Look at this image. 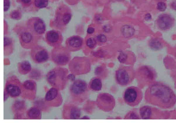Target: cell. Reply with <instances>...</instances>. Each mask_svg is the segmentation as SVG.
<instances>
[{
	"instance_id": "obj_1",
	"label": "cell",
	"mask_w": 176,
	"mask_h": 123,
	"mask_svg": "<svg viewBox=\"0 0 176 123\" xmlns=\"http://www.w3.org/2000/svg\"><path fill=\"white\" fill-rule=\"evenodd\" d=\"M146 97L150 103L164 108H171L176 102L174 91L167 86L161 83L151 85L146 91Z\"/></svg>"
},
{
	"instance_id": "obj_2",
	"label": "cell",
	"mask_w": 176,
	"mask_h": 123,
	"mask_svg": "<svg viewBox=\"0 0 176 123\" xmlns=\"http://www.w3.org/2000/svg\"><path fill=\"white\" fill-rule=\"evenodd\" d=\"M68 73L67 69L56 67L49 71L46 76V79L51 86L62 91L67 85Z\"/></svg>"
},
{
	"instance_id": "obj_3",
	"label": "cell",
	"mask_w": 176,
	"mask_h": 123,
	"mask_svg": "<svg viewBox=\"0 0 176 123\" xmlns=\"http://www.w3.org/2000/svg\"><path fill=\"white\" fill-rule=\"evenodd\" d=\"M15 31L18 37L20 44L25 49H31L36 46L40 39L34 35L25 24L17 25Z\"/></svg>"
},
{
	"instance_id": "obj_4",
	"label": "cell",
	"mask_w": 176,
	"mask_h": 123,
	"mask_svg": "<svg viewBox=\"0 0 176 123\" xmlns=\"http://www.w3.org/2000/svg\"><path fill=\"white\" fill-rule=\"evenodd\" d=\"M70 93L72 101L75 102H81L85 99L88 94V88L84 81L77 80L71 85Z\"/></svg>"
},
{
	"instance_id": "obj_5",
	"label": "cell",
	"mask_w": 176,
	"mask_h": 123,
	"mask_svg": "<svg viewBox=\"0 0 176 123\" xmlns=\"http://www.w3.org/2000/svg\"><path fill=\"white\" fill-rule=\"evenodd\" d=\"M50 58L54 63L59 66H64L70 61V51L66 47L60 45L54 47L51 51Z\"/></svg>"
},
{
	"instance_id": "obj_6",
	"label": "cell",
	"mask_w": 176,
	"mask_h": 123,
	"mask_svg": "<svg viewBox=\"0 0 176 123\" xmlns=\"http://www.w3.org/2000/svg\"><path fill=\"white\" fill-rule=\"evenodd\" d=\"M72 15L66 8H60L57 10L53 21L54 27L56 30L63 31L71 21Z\"/></svg>"
},
{
	"instance_id": "obj_7",
	"label": "cell",
	"mask_w": 176,
	"mask_h": 123,
	"mask_svg": "<svg viewBox=\"0 0 176 123\" xmlns=\"http://www.w3.org/2000/svg\"><path fill=\"white\" fill-rule=\"evenodd\" d=\"M25 25L34 35L40 38H41L45 32V23L39 17H31L26 22Z\"/></svg>"
},
{
	"instance_id": "obj_8",
	"label": "cell",
	"mask_w": 176,
	"mask_h": 123,
	"mask_svg": "<svg viewBox=\"0 0 176 123\" xmlns=\"http://www.w3.org/2000/svg\"><path fill=\"white\" fill-rule=\"evenodd\" d=\"M22 84L17 76H11L8 77L6 82L4 90L11 98H17L21 95Z\"/></svg>"
},
{
	"instance_id": "obj_9",
	"label": "cell",
	"mask_w": 176,
	"mask_h": 123,
	"mask_svg": "<svg viewBox=\"0 0 176 123\" xmlns=\"http://www.w3.org/2000/svg\"><path fill=\"white\" fill-rule=\"evenodd\" d=\"M142 98V93L141 90L135 87H128L123 94L124 101L131 106H135L139 104Z\"/></svg>"
},
{
	"instance_id": "obj_10",
	"label": "cell",
	"mask_w": 176,
	"mask_h": 123,
	"mask_svg": "<svg viewBox=\"0 0 176 123\" xmlns=\"http://www.w3.org/2000/svg\"><path fill=\"white\" fill-rule=\"evenodd\" d=\"M30 56L34 63L37 64H42L48 61L50 54L46 48L41 46L37 45L31 49Z\"/></svg>"
},
{
	"instance_id": "obj_11",
	"label": "cell",
	"mask_w": 176,
	"mask_h": 123,
	"mask_svg": "<svg viewBox=\"0 0 176 123\" xmlns=\"http://www.w3.org/2000/svg\"><path fill=\"white\" fill-rule=\"evenodd\" d=\"M45 101L48 107H57L62 104L63 99L60 91L52 87L46 93Z\"/></svg>"
},
{
	"instance_id": "obj_12",
	"label": "cell",
	"mask_w": 176,
	"mask_h": 123,
	"mask_svg": "<svg viewBox=\"0 0 176 123\" xmlns=\"http://www.w3.org/2000/svg\"><path fill=\"white\" fill-rule=\"evenodd\" d=\"M37 84L33 80H27L22 84V98L25 100L32 101L36 98Z\"/></svg>"
},
{
	"instance_id": "obj_13",
	"label": "cell",
	"mask_w": 176,
	"mask_h": 123,
	"mask_svg": "<svg viewBox=\"0 0 176 123\" xmlns=\"http://www.w3.org/2000/svg\"><path fill=\"white\" fill-rule=\"evenodd\" d=\"M134 76V71L130 68H121L118 69L115 74V78L118 84L126 86L131 82Z\"/></svg>"
},
{
	"instance_id": "obj_14",
	"label": "cell",
	"mask_w": 176,
	"mask_h": 123,
	"mask_svg": "<svg viewBox=\"0 0 176 123\" xmlns=\"http://www.w3.org/2000/svg\"><path fill=\"white\" fill-rule=\"evenodd\" d=\"M45 41L50 46L55 47L61 45L63 40L62 34L57 30H52L45 33Z\"/></svg>"
},
{
	"instance_id": "obj_15",
	"label": "cell",
	"mask_w": 176,
	"mask_h": 123,
	"mask_svg": "<svg viewBox=\"0 0 176 123\" xmlns=\"http://www.w3.org/2000/svg\"><path fill=\"white\" fill-rule=\"evenodd\" d=\"M97 102L98 106L101 109L105 111L112 110L115 105L114 98L108 93L100 94L98 97Z\"/></svg>"
},
{
	"instance_id": "obj_16",
	"label": "cell",
	"mask_w": 176,
	"mask_h": 123,
	"mask_svg": "<svg viewBox=\"0 0 176 123\" xmlns=\"http://www.w3.org/2000/svg\"><path fill=\"white\" fill-rule=\"evenodd\" d=\"M80 111L76 105L71 103H66L63 106L62 117L64 119H78L80 116Z\"/></svg>"
},
{
	"instance_id": "obj_17",
	"label": "cell",
	"mask_w": 176,
	"mask_h": 123,
	"mask_svg": "<svg viewBox=\"0 0 176 123\" xmlns=\"http://www.w3.org/2000/svg\"><path fill=\"white\" fill-rule=\"evenodd\" d=\"M11 109L14 114V119H25L26 118L25 114L27 111V106L23 100H16L13 103Z\"/></svg>"
},
{
	"instance_id": "obj_18",
	"label": "cell",
	"mask_w": 176,
	"mask_h": 123,
	"mask_svg": "<svg viewBox=\"0 0 176 123\" xmlns=\"http://www.w3.org/2000/svg\"><path fill=\"white\" fill-rule=\"evenodd\" d=\"M174 20L173 17L168 14L160 15L157 20L158 27L162 31L170 29L174 24Z\"/></svg>"
},
{
	"instance_id": "obj_19",
	"label": "cell",
	"mask_w": 176,
	"mask_h": 123,
	"mask_svg": "<svg viewBox=\"0 0 176 123\" xmlns=\"http://www.w3.org/2000/svg\"><path fill=\"white\" fill-rule=\"evenodd\" d=\"M68 67L71 72L75 75H80L86 72L84 65L80 58H74L70 63Z\"/></svg>"
},
{
	"instance_id": "obj_20",
	"label": "cell",
	"mask_w": 176,
	"mask_h": 123,
	"mask_svg": "<svg viewBox=\"0 0 176 123\" xmlns=\"http://www.w3.org/2000/svg\"><path fill=\"white\" fill-rule=\"evenodd\" d=\"M82 44V39L78 36L69 37L65 42L66 47L70 51L79 50L81 47Z\"/></svg>"
},
{
	"instance_id": "obj_21",
	"label": "cell",
	"mask_w": 176,
	"mask_h": 123,
	"mask_svg": "<svg viewBox=\"0 0 176 123\" xmlns=\"http://www.w3.org/2000/svg\"><path fill=\"white\" fill-rule=\"evenodd\" d=\"M14 43L10 37L5 36L4 38V53L5 56H10L14 51Z\"/></svg>"
},
{
	"instance_id": "obj_22",
	"label": "cell",
	"mask_w": 176,
	"mask_h": 123,
	"mask_svg": "<svg viewBox=\"0 0 176 123\" xmlns=\"http://www.w3.org/2000/svg\"><path fill=\"white\" fill-rule=\"evenodd\" d=\"M25 115L26 118L28 119L40 120L41 118V110L34 106L26 111Z\"/></svg>"
},
{
	"instance_id": "obj_23",
	"label": "cell",
	"mask_w": 176,
	"mask_h": 123,
	"mask_svg": "<svg viewBox=\"0 0 176 123\" xmlns=\"http://www.w3.org/2000/svg\"><path fill=\"white\" fill-rule=\"evenodd\" d=\"M17 68L18 73L22 75H26L29 73L32 70L31 64L27 61H24L19 62Z\"/></svg>"
},
{
	"instance_id": "obj_24",
	"label": "cell",
	"mask_w": 176,
	"mask_h": 123,
	"mask_svg": "<svg viewBox=\"0 0 176 123\" xmlns=\"http://www.w3.org/2000/svg\"><path fill=\"white\" fill-rule=\"evenodd\" d=\"M91 89L95 91H99L102 89V84L101 80L99 78L92 79L89 84Z\"/></svg>"
},
{
	"instance_id": "obj_25",
	"label": "cell",
	"mask_w": 176,
	"mask_h": 123,
	"mask_svg": "<svg viewBox=\"0 0 176 123\" xmlns=\"http://www.w3.org/2000/svg\"><path fill=\"white\" fill-rule=\"evenodd\" d=\"M121 32L125 38H129L134 35L135 30L131 26L126 25L123 26L122 27Z\"/></svg>"
},
{
	"instance_id": "obj_26",
	"label": "cell",
	"mask_w": 176,
	"mask_h": 123,
	"mask_svg": "<svg viewBox=\"0 0 176 123\" xmlns=\"http://www.w3.org/2000/svg\"><path fill=\"white\" fill-rule=\"evenodd\" d=\"M42 76L43 73L42 71L36 68L32 69L29 75V78L34 81L39 80L42 78Z\"/></svg>"
},
{
	"instance_id": "obj_27",
	"label": "cell",
	"mask_w": 176,
	"mask_h": 123,
	"mask_svg": "<svg viewBox=\"0 0 176 123\" xmlns=\"http://www.w3.org/2000/svg\"><path fill=\"white\" fill-rule=\"evenodd\" d=\"M140 115L143 119H148L151 118L152 110L151 108L148 106H143L140 109Z\"/></svg>"
},
{
	"instance_id": "obj_28",
	"label": "cell",
	"mask_w": 176,
	"mask_h": 123,
	"mask_svg": "<svg viewBox=\"0 0 176 123\" xmlns=\"http://www.w3.org/2000/svg\"><path fill=\"white\" fill-rule=\"evenodd\" d=\"M149 46L151 49L155 50H159L162 48L163 44L162 43L157 39H153L149 42Z\"/></svg>"
},
{
	"instance_id": "obj_29",
	"label": "cell",
	"mask_w": 176,
	"mask_h": 123,
	"mask_svg": "<svg viewBox=\"0 0 176 123\" xmlns=\"http://www.w3.org/2000/svg\"><path fill=\"white\" fill-rule=\"evenodd\" d=\"M34 106L38 107L41 111H47L48 110V106L46 105L45 100L44 101L42 100H37L34 102Z\"/></svg>"
},
{
	"instance_id": "obj_30",
	"label": "cell",
	"mask_w": 176,
	"mask_h": 123,
	"mask_svg": "<svg viewBox=\"0 0 176 123\" xmlns=\"http://www.w3.org/2000/svg\"><path fill=\"white\" fill-rule=\"evenodd\" d=\"M48 0H34V5L37 8H46L48 6Z\"/></svg>"
},
{
	"instance_id": "obj_31",
	"label": "cell",
	"mask_w": 176,
	"mask_h": 123,
	"mask_svg": "<svg viewBox=\"0 0 176 123\" xmlns=\"http://www.w3.org/2000/svg\"><path fill=\"white\" fill-rule=\"evenodd\" d=\"M22 17V13L18 10H13L10 14V18L16 20H18L21 19Z\"/></svg>"
},
{
	"instance_id": "obj_32",
	"label": "cell",
	"mask_w": 176,
	"mask_h": 123,
	"mask_svg": "<svg viewBox=\"0 0 176 123\" xmlns=\"http://www.w3.org/2000/svg\"><path fill=\"white\" fill-rule=\"evenodd\" d=\"M126 119H139V117L137 114L134 111H131L128 113L125 117Z\"/></svg>"
},
{
	"instance_id": "obj_33",
	"label": "cell",
	"mask_w": 176,
	"mask_h": 123,
	"mask_svg": "<svg viewBox=\"0 0 176 123\" xmlns=\"http://www.w3.org/2000/svg\"><path fill=\"white\" fill-rule=\"evenodd\" d=\"M96 44V40L93 38L88 39L86 41V45L89 48H93Z\"/></svg>"
},
{
	"instance_id": "obj_34",
	"label": "cell",
	"mask_w": 176,
	"mask_h": 123,
	"mask_svg": "<svg viewBox=\"0 0 176 123\" xmlns=\"http://www.w3.org/2000/svg\"><path fill=\"white\" fill-rule=\"evenodd\" d=\"M127 59V55L126 54L123 52H120L119 55L118 57V59L120 62L124 63L126 61Z\"/></svg>"
},
{
	"instance_id": "obj_35",
	"label": "cell",
	"mask_w": 176,
	"mask_h": 123,
	"mask_svg": "<svg viewBox=\"0 0 176 123\" xmlns=\"http://www.w3.org/2000/svg\"><path fill=\"white\" fill-rule=\"evenodd\" d=\"M157 8L160 11H165L166 8V5L163 2H158L157 4Z\"/></svg>"
},
{
	"instance_id": "obj_36",
	"label": "cell",
	"mask_w": 176,
	"mask_h": 123,
	"mask_svg": "<svg viewBox=\"0 0 176 123\" xmlns=\"http://www.w3.org/2000/svg\"><path fill=\"white\" fill-rule=\"evenodd\" d=\"M98 41L100 43H105L107 41L106 36L103 34H100L97 37Z\"/></svg>"
},
{
	"instance_id": "obj_37",
	"label": "cell",
	"mask_w": 176,
	"mask_h": 123,
	"mask_svg": "<svg viewBox=\"0 0 176 123\" xmlns=\"http://www.w3.org/2000/svg\"><path fill=\"white\" fill-rule=\"evenodd\" d=\"M4 12H6L10 7V0H4Z\"/></svg>"
},
{
	"instance_id": "obj_38",
	"label": "cell",
	"mask_w": 176,
	"mask_h": 123,
	"mask_svg": "<svg viewBox=\"0 0 176 123\" xmlns=\"http://www.w3.org/2000/svg\"><path fill=\"white\" fill-rule=\"evenodd\" d=\"M67 78L69 80L71 81L74 82L76 81V76H75V74L73 73L68 74Z\"/></svg>"
},
{
	"instance_id": "obj_39",
	"label": "cell",
	"mask_w": 176,
	"mask_h": 123,
	"mask_svg": "<svg viewBox=\"0 0 176 123\" xmlns=\"http://www.w3.org/2000/svg\"><path fill=\"white\" fill-rule=\"evenodd\" d=\"M103 30L105 32H108L111 31V28L109 25H105L103 27Z\"/></svg>"
},
{
	"instance_id": "obj_40",
	"label": "cell",
	"mask_w": 176,
	"mask_h": 123,
	"mask_svg": "<svg viewBox=\"0 0 176 123\" xmlns=\"http://www.w3.org/2000/svg\"><path fill=\"white\" fill-rule=\"evenodd\" d=\"M94 28L92 27L88 28L87 30V32L89 34H93L94 32Z\"/></svg>"
},
{
	"instance_id": "obj_41",
	"label": "cell",
	"mask_w": 176,
	"mask_h": 123,
	"mask_svg": "<svg viewBox=\"0 0 176 123\" xmlns=\"http://www.w3.org/2000/svg\"><path fill=\"white\" fill-rule=\"evenodd\" d=\"M10 96V95L9 94L6 92V91L4 90V102L6 101L8 99L9 97Z\"/></svg>"
},
{
	"instance_id": "obj_42",
	"label": "cell",
	"mask_w": 176,
	"mask_h": 123,
	"mask_svg": "<svg viewBox=\"0 0 176 123\" xmlns=\"http://www.w3.org/2000/svg\"><path fill=\"white\" fill-rule=\"evenodd\" d=\"M21 2L25 5L29 4L31 2V0H20Z\"/></svg>"
},
{
	"instance_id": "obj_43",
	"label": "cell",
	"mask_w": 176,
	"mask_h": 123,
	"mask_svg": "<svg viewBox=\"0 0 176 123\" xmlns=\"http://www.w3.org/2000/svg\"><path fill=\"white\" fill-rule=\"evenodd\" d=\"M145 18L146 20H149L151 19V16L149 13L147 14L146 15Z\"/></svg>"
},
{
	"instance_id": "obj_44",
	"label": "cell",
	"mask_w": 176,
	"mask_h": 123,
	"mask_svg": "<svg viewBox=\"0 0 176 123\" xmlns=\"http://www.w3.org/2000/svg\"><path fill=\"white\" fill-rule=\"evenodd\" d=\"M89 119V117L88 116H84L82 117V118L80 119Z\"/></svg>"
}]
</instances>
